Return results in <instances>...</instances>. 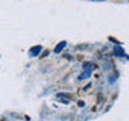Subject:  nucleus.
I'll use <instances>...</instances> for the list:
<instances>
[{
    "label": "nucleus",
    "instance_id": "f257e3e1",
    "mask_svg": "<svg viewBox=\"0 0 129 121\" xmlns=\"http://www.w3.org/2000/svg\"><path fill=\"white\" fill-rule=\"evenodd\" d=\"M40 51H42V47H40V46H35V47H32L30 50V55L31 56H36Z\"/></svg>",
    "mask_w": 129,
    "mask_h": 121
},
{
    "label": "nucleus",
    "instance_id": "f03ea898",
    "mask_svg": "<svg viewBox=\"0 0 129 121\" xmlns=\"http://www.w3.org/2000/svg\"><path fill=\"white\" fill-rule=\"evenodd\" d=\"M64 47H66V42H60V43L58 44V46L55 47V50H54V51L56 52V54H59V52L62 51V50H63Z\"/></svg>",
    "mask_w": 129,
    "mask_h": 121
},
{
    "label": "nucleus",
    "instance_id": "7ed1b4c3",
    "mask_svg": "<svg viewBox=\"0 0 129 121\" xmlns=\"http://www.w3.org/2000/svg\"><path fill=\"white\" fill-rule=\"evenodd\" d=\"M114 54H116V55H118V56H124V51L116 46V47H114Z\"/></svg>",
    "mask_w": 129,
    "mask_h": 121
},
{
    "label": "nucleus",
    "instance_id": "20e7f679",
    "mask_svg": "<svg viewBox=\"0 0 129 121\" xmlns=\"http://www.w3.org/2000/svg\"><path fill=\"white\" fill-rule=\"evenodd\" d=\"M117 78V75L116 74H112V77H110V78H109V81H110V82H114V79Z\"/></svg>",
    "mask_w": 129,
    "mask_h": 121
},
{
    "label": "nucleus",
    "instance_id": "39448f33",
    "mask_svg": "<svg viewBox=\"0 0 129 121\" xmlns=\"http://www.w3.org/2000/svg\"><path fill=\"white\" fill-rule=\"evenodd\" d=\"M90 2H105V0H90Z\"/></svg>",
    "mask_w": 129,
    "mask_h": 121
},
{
    "label": "nucleus",
    "instance_id": "423d86ee",
    "mask_svg": "<svg viewBox=\"0 0 129 121\" xmlns=\"http://www.w3.org/2000/svg\"><path fill=\"white\" fill-rule=\"evenodd\" d=\"M128 2H129V0H128Z\"/></svg>",
    "mask_w": 129,
    "mask_h": 121
}]
</instances>
